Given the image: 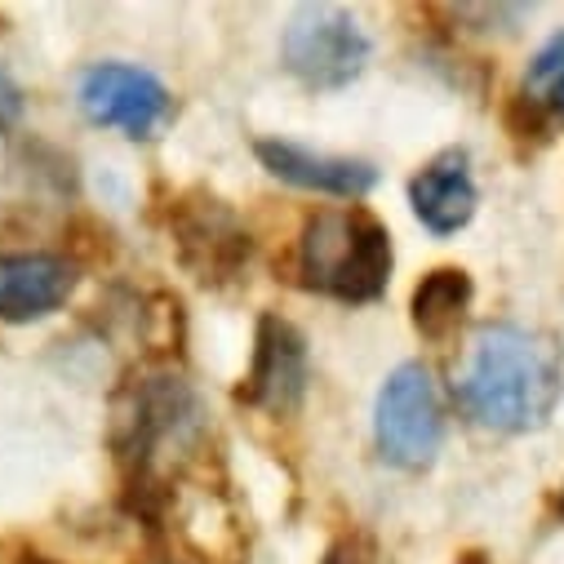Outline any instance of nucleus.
Instances as JSON below:
<instances>
[{
	"label": "nucleus",
	"mask_w": 564,
	"mask_h": 564,
	"mask_svg": "<svg viewBox=\"0 0 564 564\" xmlns=\"http://www.w3.org/2000/svg\"><path fill=\"white\" fill-rule=\"evenodd\" d=\"M564 391L560 347L520 325H485L458 373V404L494 432H533Z\"/></svg>",
	"instance_id": "nucleus-1"
},
{
	"label": "nucleus",
	"mask_w": 564,
	"mask_h": 564,
	"mask_svg": "<svg viewBox=\"0 0 564 564\" xmlns=\"http://www.w3.org/2000/svg\"><path fill=\"white\" fill-rule=\"evenodd\" d=\"M303 285L343 303H369L391 280V231L369 209H325L299 240Z\"/></svg>",
	"instance_id": "nucleus-2"
},
{
	"label": "nucleus",
	"mask_w": 564,
	"mask_h": 564,
	"mask_svg": "<svg viewBox=\"0 0 564 564\" xmlns=\"http://www.w3.org/2000/svg\"><path fill=\"white\" fill-rule=\"evenodd\" d=\"M373 436H378V449L391 467L417 471L436 458L441 436H445V417H441L436 382L422 365H400L382 382L378 413H373Z\"/></svg>",
	"instance_id": "nucleus-3"
},
{
	"label": "nucleus",
	"mask_w": 564,
	"mask_h": 564,
	"mask_svg": "<svg viewBox=\"0 0 564 564\" xmlns=\"http://www.w3.org/2000/svg\"><path fill=\"white\" fill-rule=\"evenodd\" d=\"M285 67L316 85V89H343L351 85L369 63V36L347 10L334 6H303L280 41Z\"/></svg>",
	"instance_id": "nucleus-4"
},
{
	"label": "nucleus",
	"mask_w": 564,
	"mask_h": 564,
	"mask_svg": "<svg viewBox=\"0 0 564 564\" xmlns=\"http://www.w3.org/2000/svg\"><path fill=\"white\" fill-rule=\"evenodd\" d=\"M80 107L89 120L124 129L129 138H148L165 111H170V94L165 85L143 72V67H129V63H98L80 76Z\"/></svg>",
	"instance_id": "nucleus-5"
},
{
	"label": "nucleus",
	"mask_w": 564,
	"mask_h": 564,
	"mask_svg": "<svg viewBox=\"0 0 564 564\" xmlns=\"http://www.w3.org/2000/svg\"><path fill=\"white\" fill-rule=\"evenodd\" d=\"M307 387V347L299 338L294 325L267 316L258 325V338H253V365H249V378H245V400L249 404H262L271 413H285L299 404Z\"/></svg>",
	"instance_id": "nucleus-6"
},
{
	"label": "nucleus",
	"mask_w": 564,
	"mask_h": 564,
	"mask_svg": "<svg viewBox=\"0 0 564 564\" xmlns=\"http://www.w3.org/2000/svg\"><path fill=\"white\" fill-rule=\"evenodd\" d=\"M409 205L432 236H454L476 214V178L467 152H441L409 183Z\"/></svg>",
	"instance_id": "nucleus-7"
},
{
	"label": "nucleus",
	"mask_w": 564,
	"mask_h": 564,
	"mask_svg": "<svg viewBox=\"0 0 564 564\" xmlns=\"http://www.w3.org/2000/svg\"><path fill=\"white\" fill-rule=\"evenodd\" d=\"M76 290V267L54 253H0V316L36 321Z\"/></svg>",
	"instance_id": "nucleus-8"
},
{
	"label": "nucleus",
	"mask_w": 564,
	"mask_h": 564,
	"mask_svg": "<svg viewBox=\"0 0 564 564\" xmlns=\"http://www.w3.org/2000/svg\"><path fill=\"white\" fill-rule=\"evenodd\" d=\"M258 161L294 187L307 192H325V196H365L378 183V170L369 161H351V156H325L299 143H285V138H262L258 143Z\"/></svg>",
	"instance_id": "nucleus-9"
},
{
	"label": "nucleus",
	"mask_w": 564,
	"mask_h": 564,
	"mask_svg": "<svg viewBox=\"0 0 564 564\" xmlns=\"http://www.w3.org/2000/svg\"><path fill=\"white\" fill-rule=\"evenodd\" d=\"M467 303H471V280H467V271L441 267V271H432V275L413 290V325L427 334V338H449V334L458 329Z\"/></svg>",
	"instance_id": "nucleus-10"
},
{
	"label": "nucleus",
	"mask_w": 564,
	"mask_h": 564,
	"mask_svg": "<svg viewBox=\"0 0 564 564\" xmlns=\"http://www.w3.org/2000/svg\"><path fill=\"white\" fill-rule=\"evenodd\" d=\"M524 102L551 111V116H564V32L551 36L524 67Z\"/></svg>",
	"instance_id": "nucleus-11"
},
{
	"label": "nucleus",
	"mask_w": 564,
	"mask_h": 564,
	"mask_svg": "<svg viewBox=\"0 0 564 564\" xmlns=\"http://www.w3.org/2000/svg\"><path fill=\"white\" fill-rule=\"evenodd\" d=\"M325 564H369V560H365L356 546H334V551L325 555Z\"/></svg>",
	"instance_id": "nucleus-12"
},
{
	"label": "nucleus",
	"mask_w": 564,
	"mask_h": 564,
	"mask_svg": "<svg viewBox=\"0 0 564 564\" xmlns=\"http://www.w3.org/2000/svg\"><path fill=\"white\" fill-rule=\"evenodd\" d=\"M458 564H489V560H485V555H476V551H471V555H463V560H458Z\"/></svg>",
	"instance_id": "nucleus-13"
}]
</instances>
